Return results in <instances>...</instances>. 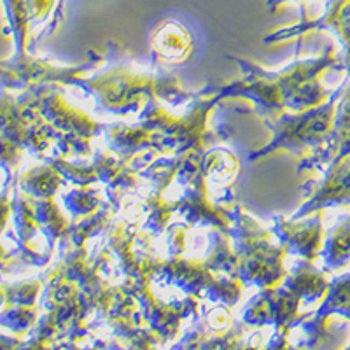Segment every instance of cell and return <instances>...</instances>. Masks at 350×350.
<instances>
[{"label": "cell", "mask_w": 350, "mask_h": 350, "mask_svg": "<svg viewBox=\"0 0 350 350\" xmlns=\"http://www.w3.org/2000/svg\"><path fill=\"white\" fill-rule=\"evenodd\" d=\"M161 58L168 62H184L193 49V39L187 30H184L179 23H167L156 30V37L152 40Z\"/></svg>", "instance_id": "1"}, {"label": "cell", "mask_w": 350, "mask_h": 350, "mask_svg": "<svg viewBox=\"0 0 350 350\" xmlns=\"http://www.w3.org/2000/svg\"><path fill=\"white\" fill-rule=\"evenodd\" d=\"M5 8H8L12 33H14V39H16L18 53H25L28 28V4L25 0H5Z\"/></svg>", "instance_id": "2"}, {"label": "cell", "mask_w": 350, "mask_h": 350, "mask_svg": "<svg viewBox=\"0 0 350 350\" xmlns=\"http://www.w3.org/2000/svg\"><path fill=\"white\" fill-rule=\"evenodd\" d=\"M16 102L12 100V96L9 95L8 90H2L0 88V137L4 135L5 124H8L9 118H11V112L14 109Z\"/></svg>", "instance_id": "3"}, {"label": "cell", "mask_w": 350, "mask_h": 350, "mask_svg": "<svg viewBox=\"0 0 350 350\" xmlns=\"http://www.w3.org/2000/svg\"><path fill=\"white\" fill-rule=\"evenodd\" d=\"M9 184H5L4 191L0 193V233L5 228V223H8L9 212L14 208V198L11 196V189H9Z\"/></svg>", "instance_id": "4"}]
</instances>
